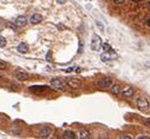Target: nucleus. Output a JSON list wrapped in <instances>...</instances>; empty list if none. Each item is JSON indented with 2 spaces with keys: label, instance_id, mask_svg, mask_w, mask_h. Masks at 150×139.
<instances>
[{
  "label": "nucleus",
  "instance_id": "12",
  "mask_svg": "<svg viewBox=\"0 0 150 139\" xmlns=\"http://www.w3.org/2000/svg\"><path fill=\"white\" fill-rule=\"evenodd\" d=\"M46 89H47L46 86H31L30 87V90L34 93H43L46 91Z\"/></svg>",
  "mask_w": 150,
  "mask_h": 139
},
{
  "label": "nucleus",
  "instance_id": "2",
  "mask_svg": "<svg viewBox=\"0 0 150 139\" xmlns=\"http://www.w3.org/2000/svg\"><path fill=\"white\" fill-rule=\"evenodd\" d=\"M101 58L103 61H110V60H115L117 58V56H116V53L111 49V51H105V53L102 54Z\"/></svg>",
  "mask_w": 150,
  "mask_h": 139
},
{
  "label": "nucleus",
  "instance_id": "17",
  "mask_svg": "<svg viewBox=\"0 0 150 139\" xmlns=\"http://www.w3.org/2000/svg\"><path fill=\"white\" fill-rule=\"evenodd\" d=\"M6 46V39L4 37H0V47H5Z\"/></svg>",
  "mask_w": 150,
  "mask_h": 139
},
{
  "label": "nucleus",
  "instance_id": "22",
  "mask_svg": "<svg viewBox=\"0 0 150 139\" xmlns=\"http://www.w3.org/2000/svg\"><path fill=\"white\" fill-rule=\"evenodd\" d=\"M121 138H122V139H124V138H126V139H131V137H130V136H121Z\"/></svg>",
  "mask_w": 150,
  "mask_h": 139
},
{
  "label": "nucleus",
  "instance_id": "16",
  "mask_svg": "<svg viewBox=\"0 0 150 139\" xmlns=\"http://www.w3.org/2000/svg\"><path fill=\"white\" fill-rule=\"evenodd\" d=\"M80 138L82 139H89L90 138V132L88 130H83L80 132Z\"/></svg>",
  "mask_w": 150,
  "mask_h": 139
},
{
  "label": "nucleus",
  "instance_id": "7",
  "mask_svg": "<svg viewBox=\"0 0 150 139\" xmlns=\"http://www.w3.org/2000/svg\"><path fill=\"white\" fill-rule=\"evenodd\" d=\"M80 84H82V81H80L79 79H77V78H70V79H68V81H66V85H69V86L72 87V89L79 87Z\"/></svg>",
  "mask_w": 150,
  "mask_h": 139
},
{
  "label": "nucleus",
  "instance_id": "11",
  "mask_svg": "<svg viewBox=\"0 0 150 139\" xmlns=\"http://www.w3.org/2000/svg\"><path fill=\"white\" fill-rule=\"evenodd\" d=\"M134 93H135V91H134L132 87H126L125 90L122 92V96L124 97V98H131V97L134 96Z\"/></svg>",
  "mask_w": 150,
  "mask_h": 139
},
{
  "label": "nucleus",
  "instance_id": "20",
  "mask_svg": "<svg viewBox=\"0 0 150 139\" xmlns=\"http://www.w3.org/2000/svg\"><path fill=\"white\" fill-rule=\"evenodd\" d=\"M104 49L105 51H111V47H110V45H108V44H104Z\"/></svg>",
  "mask_w": 150,
  "mask_h": 139
},
{
  "label": "nucleus",
  "instance_id": "23",
  "mask_svg": "<svg viewBox=\"0 0 150 139\" xmlns=\"http://www.w3.org/2000/svg\"><path fill=\"white\" fill-rule=\"evenodd\" d=\"M138 139H149L148 136H144V137H138Z\"/></svg>",
  "mask_w": 150,
  "mask_h": 139
},
{
  "label": "nucleus",
  "instance_id": "24",
  "mask_svg": "<svg viewBox=\"0 0 150 139\" xmlns=\"http://www.w3.org/2000/svg\"><path fill=\"white\" fill-rule=\"evenodd\" d=\"M147 25H148V27H150V18L148 19V21H147Z\"/></svg>",
  "mask_w": 150,
  "mask_h": 139
},
{
  "label": "nucleus",
  "instance_id": "21",
  "mask_svg": "<svg viewBox=\"0 0 150 139\" xmlns=\"http://www.w3.org/2000/svg\"><path fill=\"white\" fill-rule=\"evenodd\" d=\"M144 123H145V125H147V126H150V119H145V120H144Z\"/></svg>",
  "mask_w": 150,
  "mask_h": 139
},
{
  "label": "nucleus",
  "instance_id": "1",
  "mask_svg": "<svg viewBox=\"0 0 150 139\" xmlns=\"http://www.w3.org/2000/svg\"><path fill=\"white\" fill-rule=\"evenodd\" d=\"M51 87L55 89V90H65V87H66V81L61 80L59 78H56V79H52V80H51Z\"/></svg>",
  "mask_w": 150,
  "mask_h": 139
},
{
  "label": "nucleus",
  "instance_id": "18",
  "mask_svg": "<svg viewBox=\"0 0 150 139\" xmlns=\"http://www.w3.org/2000/svg\"><path fill=\"white\" fill-rule=\"evenodd\" d=\"M7 67V62L3 61V60H0V70H5Z\"/></svg>",
  "mask_w": 150,
  "mask_h": 139
},
{
  "label": "nucleus",
  "instance_id": "27",
  "mask_svg": "<svg viewBox=\"0 0 150 139\" xmlns=\"http://www.w3.org/2000/svg\"><path fill=\"white\" fill-rule=\"evenodd\" d=\"M149 6H150V3H149Z\"/></svg>",
  "mask_w": 150,
  "mask_h": 139
},
{
  "label": "nucleus",
  "instance_id": "10",
  "mask_svg": "<svg viewBox=\"0 0 150 139\" xmlns=\"http://www.w3.org/2000/svg\"><path fill=\"white\" fill-rule=\"evenodd\" d=\"M41 20H43V17L40 16V14H37V13H36V14H32L30 18V22L31 24H34V25L39 24Z\"/></svg>",
  "mask_w": 150,
  "mask_h": 139
},
{
  "label": "nucleus",
  "instance_id": "25",
  "mask_svg": "<svg viewBox=\"0 0 150 139\" xmlns=\"http://www.w3.org/2000/svg\"><path fill=\"white\" fill-rule=\"evenodd\" d=\"M72 70H73V68H72V67H70V68H68V70H66V72H71Z\"/></svg>",
  "mask_w": 150,
  "mask_h": 139
},
{
  "label": "nucleus",
  "instance_id": "19",
  "mask_svg": "<svg viewBox=\"0 0 150 139\" xmlns=\"http://www.w3.org/2000/svg\"><path fill=\"white\" fill-rule=\"evenodd\" d=\"M112 1L116 4V5H122V4L124 3V0H112Z\"/></svg>",
  "mask_w": 150,
  "mask_h": 139
},
{
  "label": "nucleus",
  "instance_id": "13",
  "mask_svg": "<svg viewBox=\"0 0 150 139\" xmlns=\"http://www.w3.org/2000/svg\"><path fill=\"white\" fill-rule=\"evenodd\" d=\"M28 51V46L26 45L25 43H22V44H19V46H18V52L20 53H26Z\"/></svg>",
  "mask_w": 150,
  "mask_h": 139
},
{
  "label": "nucleus",
  "instance_id": "14",
  "mask_svg": "<svg viewBox=\"0 0 150 139\" xmlns=\"http://www.w3.org/2000/svg\"><path fill=\"white\" fill-rule=\"evenodd\" d=\"M63 137H64L65 139H74L76 138V134H74L73 131H65Z\"/></svg>",
  "mask_w": 150,
  "mask_h": 139
},
{
  "label": "nucleus",
  "instance_id": "9",
  "mask_svg": "<svg viewBox=\"0 0 150 139\" xmlns=\"http://www.w3.org/2000/svg\"><path fill=\"white\" fill-rule=\"evenodd\" d=\"M26 24H27V19H26V17H24V16L18 17L17 20H15V25L19 26V27H23V26H25Z\"/></svg>",
  "mask_w": 150,
  "mask_h": 139
},
{
  "label": "nucleus",
  "instance_id": "8",
  "mask_svg": "<svg viewBox=\"0 0 150 139\" xmlns=\"http://www.w3.org/2000/svg\"><path fill=\"white\" fill-rule=\"evenodd\" d=\"M52 134V130L50 127H44L43 130L39 132V137L40 138H50V136Z\"/></svg>",
  "mask_w": 150,
  "mask_h": 139
},
{
  "label": "nucleus",
  "instance_id": "5",
  "mask_svg": "<svg viewBox=\"0 0 150 139\" xmlns=\"http://www.w3.org/2000/svg\"><path fill=\"white\" fill-rule=\"evenodd\" d=\"M14 77H15V79L19 80V81H25V80H27L28 78H30V74L26 73V72H24V71H17L14 73Z\"/></svg>",
  "mask_w": 150,
  "mask_h": 139
},
{
  "label": "nucleus",
  "instance_id": "4",
  "mask_svg": "<svg viewBox=\"0 0 150 139\" xmlns=\"http://www.w3.org/2000/svg\"><path fill=\"white\" fill-rule=\"evenodd\" d=\"M102 46V39L98 35H93L92 37V41H91V48L93 49V51H98V49L101 48Z\"/></svg>",
  "mask_w": 150,
  "mask_h": 139
},
{
  "label": "nucleus",
  "instance_id": "6",
  "mask_svg": "<svg viewBox=\"0 0 150 139\" xmlns=\"http://www.w3.org/2000/svg\"><path fill=\"white\" fill-rule=\"evenodd\" d=\"M111 84H112V79L109 77L103 78V79H101V80L98 81V85H99V87H102V89H106V87L111 86Z\"/></svg>",
  "mask_w": 150,
  "mask_h": 139
},
{
  "label": "nucleus",
  "instance_id": "26",
  "mask_svg": "<svg viewBox=\"0 0 150 139\" xmlns=\"http://www.w3.org/2000/svg\"><path fill=\"white\" fill-rule=\"evenodd\" d=\"M132 1H135V3H140L141 0H132Z\"/></svg>",
  "mask_w": 150,
  "mask_h": 139
},
{
  "label": "nucleus",
  "instance_id": "15",
  "mask_svg": "<svg viewBox=\"0 0 150 139\" xmlns=\"http://www.w3.org/2000/svg\"><path fill=\"white\" fill-rule=\"evenodd\" d=\"M120 92H121V86L120 85H118V84L112 85V87H111V93H113V94H118Z\"/></svg>",
  "mask_w": 150,
  "mask_h": 139
},
{
  "label": "nucleus",
  "instance_id": "3",
  "mask_svg": "<svg viewBox=\"0 0 150 139\" xmlns=\"http://www.w3.org/2000/svg\"><path fill=\"white\" fill-rule=\"evenodd\" d=\"M137 107L140 108V110H142V111L148 110V107H149V102H148V99L144 98V97L138 98L137 99Z\"/></svg>",
  "mask_w": 150,
  "mask_h": 139
}]
</instances>
